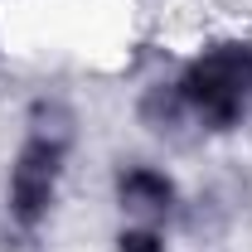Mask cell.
<instances>
[{"mask_svg":"<svg viewBox=\"0 0 252 252\" xmlns=\"http://www.w3.org/2000/svg\"><path fill=\"white\" fill-rule=\"evenodd\" d=\"M141 122L151 126V131H175V126L189 117L185 107V93H180V83H156V88H146L141 93Z\"/></svg>","mask_w":252,"mask_h":252,"instance_id":"277c9868","label":"cell"},{"mask_svg":"<svg viewBox=\"0 0 252 252\" xmlns=\"http://www.w3.org/2000/svg\"><path fill=\"white\" fill-rule=\"evenodd\" d=\"M73 126L59 102H39L30 117V136L20 146V156L10 165V219L20 228H39L49 219L54 199H59L63 160H68Z\"/></svg>","mask_w":252,"mask_h":252,"instance_id":"6da1fadb","label":"cell"},{"mask_svg":"<svg viewBox=\"0 0 252 252\" xmlns=\"http://www.w3.org/2000/svg\"><path fill=\"white\" fill-rule=\"evenodd\" d=\"M117 204H122L126 214H136V219L146 223H160L175 214V204H180V189L175 180L156 170V165H122L117 170Z\"/></svg>","mask_w":252,"mask_h":252,"instance_id":"3957f363","label":"cell"},{"mask_svg":"<svg viewBox=\"0 0 252 252\" xmlns=\"http://www.w3.org/2000/svg\"><path fill=\"white\" fill-rule=\"evenodd\" d=\"M180 93L189 117H199L209 131H233L252 93V39L214 44L199 59H189V68L180 73Z\"/></svg>","mask_w":252,"mask_h":252,"instance_id":"7a4b0ae2","label":"cell"},{"mask_svg":"<svg viewBox=\"0 0 252 252\" xmlns=\"http://www.w3.org/2000/svg\"><path fill=\"white\" fill-rule=\"evenodd\" d=\"M117 252H165V238L156 228H122L117 233Z\"/></svg>","mask_w":252,"mask_h":252,"instance_id":"5b68a950","label":"cell"}]
</instances>
